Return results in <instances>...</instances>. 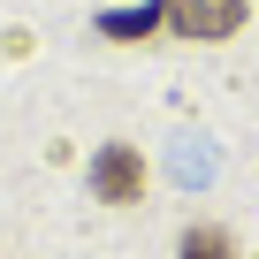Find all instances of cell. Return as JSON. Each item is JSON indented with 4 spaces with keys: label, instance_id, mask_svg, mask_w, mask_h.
<instances>
[{
    "label": "cell",
    "instance_id": "6da1fadb",
    "mask_svg": "<svg viewBox=\"0 0 259 259\" xmlns=\"http://www.w3.org/2000/svg\"><path fill=\"white\" fill-rule=\"evenodd\" d=\"M160 23L176 38H229L244 23V0H160Z\"/></svg>",
    "mask_w": 259,
    "mask_h": 259
},
{
    "label": "cell",
    "instance_id": "7a4b0ae2",
    "mask_svg": "<svg viewBox=\"0 0 259 259\" xmlns=\"http://www.w3.org/2000/svg\"><path fill=\"white\" fill-rule=\"evenodd\" d=\"M92 191H99L107 206H138V198H145V160H138V145H99V153H92Z\"/></svg>",
    "mask_w": 259,
    "mask_h": 259
},
{
    "label": "cell",
    "instance_id": "3957f363",
    "mask_svg": "<svg viewBox=\"0 0 259 259\" xmlns=\"http://www.w3.org/2000/svg\"><path fill=\"white\" fill-rule=\"evenodd\" d=\"M183 259H236V236L221 221H191L183 229Z\"/></svg>",
    "mask_w": 259,
    "mask_h": 259
}]
</instances>
